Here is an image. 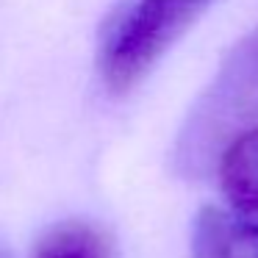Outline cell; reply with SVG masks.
<instances>
[{
  "instance_id": "5b68a950",
  "label": "cell",
  "mask_w": 258,
  "mask_h": 258,
  "mask_svg": "<svg viewBox=\"0 0 258 258\" xmlns=\"http://www.w3.org/2000/svg\"><path fill=\"white\" fill-rule=\"evenodd\" d=\"M247 36H250V39H252V42H255V47H258V28H255V31H252V34H247Z\"/></svg>"
},
{
  "instance_id": "7a4b0ae2",
  "label": "cell",
  "mask_w": 258,
  "mask_h": 258,
  "mask_svg": "<svg viewBox=\"0 0 258 258\" xmlns=\"http://www.w3.org/2000/svg\"><path fill=\"white\" fill-rule=\"evenodd\" d=\"M191 258H258V219L203 206L191 222Z\"/></svg>"
},
{
  "instance_id": "277c9868",
  "label": "cell",
  "mask_w": 258,
  "mask_h": 258,
  "mask_svg": "<svg viewBox=\"0 0 258 258\" xmlns=\"http://www.w3.org/2000/svg\"><path fill=\"white\" fill-rule=\"evenodd\" d=\"M31 258H114L108 236L84 219H70L50 228L34 247Z\"/></svg>"
},
{
  "instance_id": "3957f363",
  "label": "cell",
  "mask_w": 258,
  "mask_h": 258,
  "mask_svg": "<svg viewBox=\"0 0 258 258\" xmlns=\"http://www.w3.org/2000/svg\"><path fill=\"white\" fill-rule=\"evenodd\" d=\"M214 172L228 208L258 219V122L225 142L214 158Z\"/></svg>"
},
{
  "instance_id": "6da1fadb",
  "label": "cell",
  "mask_w": 258,
  "mask_h": 258,
  "mask_svg": "<svg viewBox=\"0 0 258 258\" xmlns=\"http://www.w3.org/2000/svg\"><path fill=\"white\" fill-rule=\"evenodd\" d=\"M217 0H114L97 28L95 73L106 92L128 95L206 17Z\"/></svg>"
}]
</instances>
